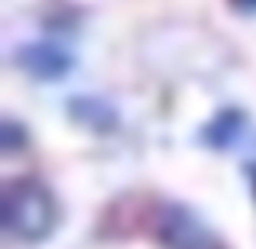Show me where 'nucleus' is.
<instances>
[{"instance_id":"423d86ee","label":"nucleus","mask_w":256,"mask_h":249,"mask_svg":"<svg viewBox=\"0 0 256 249\" xmlns=\"http://www.w3.org/2000/svg\"><path fill=\"white\" fill-rule=\"evenodd\" d=\"M234 6H240V10L253 13V10H256V0H234Z\"/></svg>"},{"instance_id":"7ed1b4c3","label":"nucleus","mask_w":256,"mask_h":249,"mask_svg":"<svg viewBox=\"0 0 256 249\" xmlns=\"http://www.w3.org/2000/svg\"><path fill=\"white\" fill-rule=\"evenodd\" d=\"M20 65H23L30 75L42 78V81H52V78H62L65 71L72 68V55L62 52L58 45L52 42H32V45H23L16 52Z\"/></svg>"},{"instance_id":"20e7f679","label":"nucleus","mask_w":256,"mask_h":249,"mask_svg":"<svg viewBox=\"0 0 256 249\" xmlns=\"http://www.w3.org/2000/svg\"><path fill=\"white\" fill-rule=\"evenodd\" d=\"M240 130H244V117L227 110V113H220V117L208 126L204 136H208V143H211V146H230L234 139H237Z\"/></svg>"},{"instance_id":"39448f33","label":"nucleus","mask_w":256,"mask_h":249,"mask_svg":"<svg viewBox=\"0 0 256 249\" xmlns=\"http://www.w3.org/2000/svg\"><path fill=\"white\" fill-rule=\"evenodd\" d=\"M0 143H4V149H6V152L23 149V146H26V130H23V126H20L13 117H6V120H4V126H0Z\"/></svg>"},{"instance_id":"f03ea898","label":"nucleus","mask_w":256,"mask_h":249,"mask_svg":"<svg viewBox=\"0 0 256 249\" xmlns=\"http://www.w3.org/2000/svg\"><path fill=\"white\" fill-rule=\"evenodd\" d=\"M156 237L166 249H220L214 233L178 204H166L156 217Z\"/></svg>"},{"instance_id":"f257e3e1","label":"nucleus","mask_w":256,"mask_h":249,"mask_svg":"<svg viewBox=\"0 0 256 249\" xmlns=\"http://www.w3.org/2000/svg\"><path fill=\"white\" fill-rule=\"evenodd\" d=\"M4 227L23 243H39L56 227V201L39 181L20 178L4 188Z\"/></svg>"}]
</instances>
